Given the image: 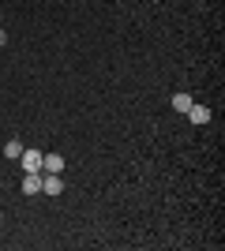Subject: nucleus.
<instances>
[{
    "label": "nucleus",
    "instance_id": "4",
    "mask_svg": "<svg viewBox=\"0 0 225 251\" xmlns=\"http://www.w3.org/2000/svg\"><path fill=\"white\" fill-rule=\"evenodd\" d=\"M42 169L45 173H64V157L60 154H42Z\"/></svg>",
    "mask_w": 225,
    "mask_h": 251
},
{
    "label": "nucleus",
    "instance_id": "5",
    "mask_svg": "<svg viewBox=\"0 0 225 251\" xmlns=\"http://www.w3.org/2000/svg\"><path fill=\"white\" fill-rule=\"evenodd\" d=\"M188 120H192V124H206V120H210V109H206V105H192V109H188Z\"/></svg>",
    "mask_w": 225,
    "mask_h": 251
},
{
    "label": "nucleus",
    "instance_id": "6",
    "mask_svg": "<svg viewBox=\"0 0 225 251\" xmlns=\"http://www.w3.org/2000/svg\"><path fill=\"white\" fill-rule=\"evenodd\" d=\"M23 150H26V147H23L19 139H8V147H4V157H8V161H19Z\"/></svg>",
    "mask_w": 225,
    "mask_h": 251
},
{
    "label": "nucleus",
    "instance_id": "3",
    "mask_svg": "<svg viewBox=\"0 0 225 251\" xmlns=\"http://www.w3.org/2000/svg\"><path fill=\"white\" fill-rule=\"evenodd\" d=\"M42 191V173H26L23 176V195H38Z\"/></svg>",
    "mask_w": 225,
    "mask_h": 251
},
{
    "label": "nucleus",
    "instance_id": "2",
    "mask_svg": "<svg viewBox=\"0 0 225 251\" xmlns=\"http://www.w3.org/2000/svg\"><path fill=\"white\" fill-rule=\"evenodd\" d=\"M42 191H45V195H60V191H64V180H60V173H49V176H42Z\"/></svg>",
    "mask_w": 225,
    "mask_h": 251
},
{
    "label": "nucleus",
    "instance_id": "7",
    "mask_svg": "<svg viewBox=\"0 0 225 251\" xmlns=\"http://www.w3.org/2000/svg\"><path fill=\"white\" fill-rule=\"evenodd\" d=\"M192 94H184V90H180V94H173V109H176V113H188V109H192Z\"/></svg>",
    "mask_w": 225,
    "mask_h": 251
},
{
    "label": "nucleus",
    "instance_id": "1",
    "mask_svg": "<svg viewBox=\"0 0 225 251\" xmlns=\"http://www.w3.org/2000/svg\"><path fill=\"white\" fill-rule=\"evenodd\" d=\"M19 165H23V173H42V154L38 150H23Z\"/></svg>",
    "mask_w": 225,
    "mask_h": 251
},
{
    "label": "nucleus",
    "instance_id": "8",
    "mask_svg": "<svg viewBox=\"0 0 225 251\" xmlns=\"http://www.w3.org/2000/svg\"><path fill=\"white\" fill-rule=\"evenodd\" d=\"M4 45H8V34H4V30H0V49H4Z\"/></svg>",
    "mask_w": 225,
    "mask_h": 251
}]
</instances>
